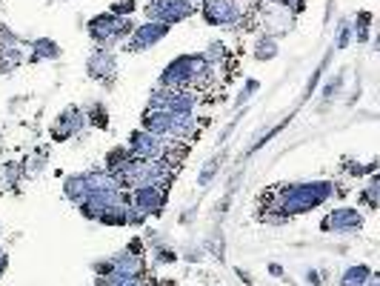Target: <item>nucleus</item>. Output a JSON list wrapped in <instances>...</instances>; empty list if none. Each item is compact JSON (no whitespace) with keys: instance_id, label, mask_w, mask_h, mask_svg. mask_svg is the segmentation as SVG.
Here are the masks:
<instances>
[{"instance_id":"f257e3e1","label":"nucleus","mask_w":380,"mask_h":286,"mask_svg":"<svg viewBox=\"0 0 380 286\" xmlns=\"http://www.w3.org/2000/svg\"><path fill=\"white\" fill-rule=\"evenodd\" d=\"M335 189L331 183H297V186H286L283 189V203L280 209L289 212V214H297V212H306L312 206H320Z\"/></svg>"},{"instance_id":"f03ea898","label":"nucleus","mask_w":380,"mask_h":286,"mask_svg":"<svg viewBox=\"0 0 380 286\" xmlns=\"http://www.w3.org/2000/svg\"><path fill=\"white\" fill-rule=\"evenodd\" d=\"M135 26L129 20H123V17H114V15H101V17H94L92 23H89V35L98 40V43H114V40H121V37H126L129 32H132Z\"/></svg>"},{"instance_id":"7ed1b4c3","label":"nucleus","mask_w":380,"mask_h":286,"mask_svg":"<svg viewBox=\"0 0 380 286\" xmlns=\"http://www.w3.org/2000/svg\"><path fill=\"white\" fill-rule=\"evenodd\" d=\"M195 12V6L189 3V0H152V3L146 6V15L149 20H157V23H178L183 17H189Z\"/></svg>"},{"instance_id":"20e7f679","label":"nucleus","mask_w":380,"mask_h":286,"mask_svg":"<svg viewBox=\"0 0 380 286\" xmlns=\"http://www.w3.org/2000/svg\"><path fill=\"white\" fill-rule=\"evenodd\" d=\"M129 152H132L137 160H160L163 152H166V143H163L157 135L140 129V132H135V135L129 137Z\"/></svg>"},{"instance_id":"39448f33","label":"nucleus","mask_w":380,"mask_h":286,"mask_svg":"<svg viewBox=\"0 0 380 286\" xmlns=\"http://www.w3.org/2000/svg\"><path fill=\"white\" fill-rule=\"evenodd\" d=\"M166 32H169V26H166V23L149 20L146 26H137V29H135V37L129 40V49H132V52H140V49H146V46L157 43L160 37H166Z\"/></svg>"},{"instance_id":"423d86ee","label":"nucleus","mask_w":380,"mask_h":286,"mask_svg":"<svg viewBox=\"0 0 380 286\" xmlns=\"http://www.w3.org/2000/svg\"><path fill=\"white\" fill-rule=\"evenodd\" d=\"M203 15L209 23H234L241 17V6L234 0H209L203 6Z\"/></svg>"},{"instance_id":"0eeeda50","label":"nucleus","mask_w":380,"mask_h":286,"mask_svg":"<svg viewBox=\"0 0 380 286\" xmlns=\"http://www.w3.org/2000/svg\"><path fill=\"white\" fill-rule=\"evenodd\" d=\"M166 201L163 186H140L135 189V209L144 214V212H160Z\"/></svg>"},{"instance_id":"6e6552de","label":"nucleus","mask_w":380,"mask_h":286,"mask_svg":"<svg viewBox=\"0 0 380 286\" xmlns=\"http://www.w3.org/2000/svg\"><path fill=\"white\" fill-rule=\"evenodd\" d=\"M361 224H363V218H361L358 209H338V212H331L329 218L323 221V229L354 232V229H361Z\"/></svg>"},{"instance_id":"1a4fd4ad","label":"nucleus","mask_w":380,"mask_h":286,"mask_svg":"<svg viewBox=\"0 0 380 286\" xmlns=\"http://www.w3.org/2000/svg\"><path fill=\"white\" fill-rule=\"evenodd\" d=\"M83 115L78 112V109H66L60 117H58V124H55V129H52V137L55 140H66V137H72L75 132H80L83 129Z\"/></svg>"},{"instance_id":"9d476101","label":"nucleus","mask_w":380,"mask_h":286,"mask_svg":"<svg viewBox=\"0 0 380 286\" xmlns=\"http://www.w3.org/2000/svg\"><path fill=\"white\" fill-rule=\"evenodd\" d=\"M89 75L92 78H109L112 72H114V55L106 52V49H98L92 58H89Z\"/></svg>"},{"instance_id":"9b49d317","label":"nucleus","mask_w":380,"mask_h":286,"mask_svg":"<svg viewBox=\"0 0 380 286\" xmlns=\"http://www.w3.org/2000/svg\"><path fill=\"white\" fill-rule=\"evenodd\" d=\"M369 267H352V269H346L343 272V278H340V286H366V280H369Z\"/></svg>"},{"instance_id":"f8f14e48","label":"nucleus","mask_w":380,"mask_h":286,"mask_svg":"<svg viewBox=\"0 0 380 286\" xmlns=\"http://www.w3.org/2000/svg\"><path fill=\"white\" fill-rule=\"evenodd\" d=\"M89 195V186H86V178L83 175H78V178H69L66 180V198H72V201H83Z\"/></svg>"},{"instance_id":"ddd939ff","label":"nucleus","mask_w":380,"mask_h":286,"mask_svg":"<svg viewBox=\"0 0 380 286\" xmlns=\"http://www.w3.org/2000/svg\"><path fill=\"white\" fill-rule=\"evenodd\" d=\"M58 43H52V40H37L35 43V58H58Z\"/></svg>"},{"instance_id":"4468645a","label":"nucleus","mask_w":380,"mask_h":286,"mask_svg":"<svg viewBox=\"0 0 380 286\" xmlns=\"http://www.w3.org/2000/svg\"><path fill=\"white\" fill-rule=\"evenodd\" d=\"M257 60H266V58H275L277 55V46H275V40L272 37H266V40H260L257 43Z\"/></svg>"},{"instance_id":"2eb2a0df","label":"nucleus","mask_w":380,"mask_h":286,"mask_svg":"<svg viewBox=\"0 0 380 286\" xmlns=\"http://www.w3.org/2000/svg\"><path fill=\"white\" fill-rule=\"evenodd\" d=\"M132 12H135V0H121V3H114V6H112L109 15L121 17V15H132Z\"/></svg>"},{"instance_id":"dca6fc26","label":"nucleus","mask_w":380,"mask_h":286,"mask_svg":"<svg viewBox=\"0 0 380 286\" xmlns=\"http://www.w3.org/2000/svg\"><path fill=\"white\" fill-rule=\"evenodd\" d=\"M349 37H352V26H349V23H343V26H340V35H338V49H346V46H349Z\"/></svg>"},{"instance_id":"f3484780","label":"nucleus","mask_w":380,"mask_h":286,"mask_svg":"<svg viewBox=\"0 0 380 286\" xmlns=\"http://www.w3.org/2000/svg\"><path fill=\"white\" fill-rule=\"evenodd\" d=\"M215 166H218L215 160H211V163L206 166V169H203V175H200V183H209V178H211V175H215Z\"/></svg>"},{"instance_id":"a211bd4d","label":"nucleus","mask_w":380,"mask_h":286,"mask_svg":"<svg viewBox=\"0 0 380 286\" xmlns=\"http://www.w3.org/2000/svg\"><path fill=\"white\" fill-rule=\"evenodd\" d=\"M3 269H6V255L0 252V272H3Z\"/></svg>"}]
</instances>
